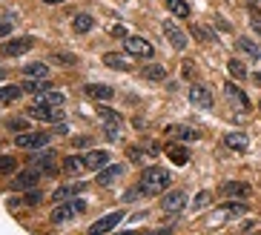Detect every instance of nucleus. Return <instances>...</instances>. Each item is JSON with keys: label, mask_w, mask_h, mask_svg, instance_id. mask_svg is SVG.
Returning <instances> with one entry per match:
<instances>
[{"label": "nucleus", "mask_w": 261, "mask_h": 235, "mask_svg": "<svg viewBox=\"0 0 261 235\" xmlns=\"http://www.w3.org/2000/svg\"><path fill=\"white\" fill-rule=\"evenodd\" d=\"M170 181H172V175H170V169H164V166H146L144 172H141V192L144 195H161L167 186H170Z\"/></svg>", "instance_id": "obj_1"}, {"label": "nucleus", "mask_w": 261, "mask_h": 235, "mask_svg": "<svg viewBox=\"0 0 261 235\" xmlns=\"http://www.w3.org/2000/svg\"><path fill=\"white\" fill-rule=\"evenodd\" d=\"M244 212H247V204H238V201L224 204V207H218L216 212L207 215V226H221V224H227V221H233V218L244 215Z\"/></svg>", "instance_id": "obj_2"}, {"label": "nucleus", "mask_w": 261, "mask_h": 235, "mask_svg": "<svg viewBox=\"0 0 261 235\" xmlns=\"http://www.w3.org/2000/svg\"><path fill=\"white\" fill-rule=\"evenodd\" d=\"M81 212H83V201H61V204L52 209L49 221H52V224H69V221H75Z\"/></svg>", "instance_id": "obj_3"}, {"label": "nucleus", "mask_w": 261, "mask_h": 235, "mask_svg": "<svg viewBox=\"0 0 261 235\" xmlns=\"http://www.w3.org/2000/svg\"><path fill=\"white\" fill-rule=\"evenodd\" d=\"M29 164L37 166L43 178H55L58 175V161H55V149H40V152H32L29 155Z\"/></svg>", "instance_id": "obj_4"}, {"label": "nucleus", "mask_w": 261, "mask_h": 235, "mask_svg": "<svg viewBox=\"0 0 261 235\" xmlns=\"http://www.w3.org/2000/svg\"><path fill=\"white\" fill-rule=\"evenodd\" d=\"M40 178H43V172H40L37 166H29V169H23V172H15V178H12V190H15V192L35 190Z\"/></svg>", "instance_id": "obj_5"}, {"label": "nucleus", "mask_w": 261, "mask_h": 235, "mask_svg": "<svg viewBox=\"0 0 261 235\" xmlns=\"http://www.w3.org/2000/svg\"><path fill=\"white\" fill-rule=\"evenodd\" d=\"M26 118H35V121H46V123H55V121H61L63 118V109L61 106H29L26 109Z\"/></svg>", "instance_id": "obj_6"}, {"label": "nucleus", "mask_w": 261, "mask_h": 235, "mask_svg": "<svg viewBox=\"0 0 261 235\" xmlns=\"http://www.w3.org/2000/svg\"><path fill=\"white\" fill-rule=\"evenodd\" d=\"M15 144H18L20 149H40L49 144V135L46 132H18V138H15Z\"/></svg>", "instance_id": "obj_7"}, {"label": "nucleus", "mask_w": 261, "mask_h": 235, "mask_svg": "<svg viewBox=\"0 0 261 235\" xmlns=\"http://www.w3.org/2000/svg\"><path fill=\"white\" fill-rule=\"evenodd\" d=\"M32 46H35L32 37H15V40H6V43L0 46V55H6V58H20V55H26Z\"/></svg>", "instance_id": "obj_8"}, {"label": "nucleus", "mask_w": 261, "mask_h": 235, "mask_svg": "<svg viewBox=\"0 0 261 235\" xmlns=\"http://www.w3.org/2000/svg\"><path fill=\"white\" fill-rule=\"evenodd\" d=\"M124 46H126V52L129 55H138V58H152V43L146 40V37H138V35H129L124 40Z\"/></svg>", "instance_id": "obj_9"}, {"label": "nucleus", "mask_w": 261, "mask_h": 235, "mask_svg": "<svg viewBox=\"0 0 261 235\" xmlns=\"http://www.w3.org/2000/svg\"><path fill=\"white\" fill-rule=\"evenodd\" d=\"M184 207H187V192H181V190L167 192L164 201H161V209L167 212V215H175V212H181Z\"/></svg>", "instance_id": "obj_10"}, {"label": "nucleus", "mask_w": 261, "mask_h": 235, "mask_svg": "<svg viewBox=\"0 0 261 235\" xmlns=\"http://www.w3.org/2000/svg\"><path fill=\"white\" fill-rule=\"evenodd\" d=\"M189 104L192 106H198V109H213V92H210L207 86H201V83H195V86H189Z\"/></svg>", "instance_id": "obj_11"}, {"label": "nucleus", "mask_w": 261, "mask_h": 235, "mask_svg": "<svg viewBox=\"0 0 261 235\" xmlns=\"http://www.w3.org/2000/svg\"><path fill=\"white\" fill-rule=\"evenodd\" d=\"M164 132L170 140H198V129H192L187 123H170Z\"/></svg>", "instance_id": "obj_12"}, {"label": "nucleus", "mask_w": 261, "mask_h": 235, "mask_svg": "<svg viewBox=\"0 0 261 235\" xmlns=\"http://www.w3.org/2000/svg\"><path fill=\"white\" fill-rule=\"evenodd\" d=\"M121 221H124V212H109V215L98 218V221L89 226V235H103V232H109V229H115V224H121Z\"/></svg>", "instance_id": "obj_13"}, {"label": "nucleus", "mask_w": 261, "mask_h": 235, "mask_svg": "<svg viewBox=\"0 0 261 235\" xmlns=\"http://www.w3.org/2000/svg\"><path fill=\"white\" fill-rule=\"evenodd\" d=\"M221 195H227V198H250L252 186L244 181H224L221 183Z\"/></svg>", "instance_id": "obj_14"}, {"label": "nucleus", "mask_w": 261, "mask_h": 235, "mask_svg": "<svg viewBox=\"0 0 261 235\" xmlns=\"http://www.w3.org/2000/svg\"><path fill=\"white\" fill-rule=\"evenodd\" d=\"M164 35H167V40L172 43V49H178V52H184V49H187V35H184V32H181L172 20H167V23H164Z\"/></svg>", "instance_id": "obj_15"}, {"label": "nucleus", "mask_w": 261, "mask_h": 235, "mask_svg": "<svg viewBox=\"0 0 261 235\" xmlns=\"http://www.w3.org/2000/svg\"><path fill=\"white\" fill-rule=\"evenodd\" d=\"M83 161H86V169L100 172L103 166H109V152H107V149H89V152L83 155Z\"/></svg>", "instance_id": "obj_16"}, {"label": "nucleus", "mask_w": 261, "mask_h": 235, "mask_svg": "<svg viewBox=\"0 0 261 235\" xmlns=\"http://www.w3.org/2000/svg\"><path fill=\"white\" fill-rule=\"evenodd\" d=\"M124 172H126L124 164H109V166H103V169L98 172V183H100V186H112V183H115Z\"/></svg>", "instance_id": "obj_17"}, {"label": "nucleus", "mask_w": 261, "mask_h": 235, "mask_svg": "<svg viewBox=\"0 0 261 235\" xmlns=\"http://www.w3.org/2000/svg\"><path fill=\"white\" fill-rule=\"evenodd\" d=\"M224 92H227V98H230V101L238 106V112H250V98L241 92V86H235V83H227Z\"/></svg>", "instance_id": "obj_18"}, {"label": "nucleus", "mask_w": 261, "mask_h": 235, "mask_svg": "<svg viewBox=\"0 0 261 235\" xmlns=\"http://www.w3.org/2000/svg\"><path fill=\"white\" fill-rule=\"evenodd\" d=\"M83 92H86V98H92V101H112V98H115V89L103 86V83H86Z\"/></svg>", "instance_id": "obj_19"}, {"label": "nucleus", "mask_w": 261, "mask_h": 235, "mask_svg": "<svg viewBox=\"0 0 261 235\" xmlns=\"http://www.w3.org/2000/svg\"><path fill=\"white\" fill-rule=\"evenodd\" d=\"M164 152H167V158H170L172 164L175 166H184L189 161V152H187V147H181V144H167V149H164Z\"/></svg>", "instance_id": "obj_20"}, {"label": "nucleus", "mask_w": 261, "mask_h": 235, "mask_svg": "<svg viewBox=\"0 0 261 235\" xmlns=\"http://www.w3.org/2000/svg\"><path fill=\"white\" fill-rule=\"evenodd\" d=\"M224 144L230 149H235V152H247V147H250V138L244 135V132H227L224 135Z\"/></svg>", "instance_id": "obj_21"}, {"label": "nucleus", "mask_w": 261, "mask_h": 235, "mask_svg": "<svg viewBox=\"0 0 261 235\" xmlns=\"http://www.w3.org/2000/svg\"><path fill=\"white\" fill-rule=\"evenodd\" d=\"M83 169H86V161H83L81 155H66V158H63V172H66V175L78 178Z\"/></svg>", "instance_id": "obj_22"}, {"label": "nucleus", "mask_w": 261, "mask_h": 235, "mask_svg": "<svg viewBox=\"0 0 261 235\" xmlns=\"http://www.w3.org/2000/svg\"><path fill=\"white\" fill-rule=\"evenodd\" d=\"M63 92H55V89H43V92H37V101L35 104L40 106H63Z\"/></svg>", "instance_id": "obj_23"}, {"label": "nucleus", "mask_w": 261, "mask_h": 235, "mask_svg": "<svg viewBox=\"0 0 261 235\" xmlns=\"http://www.w3.org/2000/svg\"><path fill=\"white\" fill-rule=\"evenodd\" d=\"M103 63H107L109 69H118V72L129 69V58H126V55H118V52H107L103 55Z\"/></svg>", "instance_id": "obj_24"}, {"label": "nucleus", "mask_w": 261, "mask_h": 235, "mask_svg": "<svg viewBox=\"0 0 261 235\" xmlns=\"http://www.w3.org/2000/svg\"><path fill=\"white\" fill-rule=\"evenodd\" d=\"M235 46H238L247 58H252V61H258V58H261L258 43H255V40H250V37H238V40H235Z\"/></svg>", "instance_id": "obj_25"}, {"label": "nucleus", "mask_w": 261, "mask_h": 235, "mask_svg": "<svg viewBox=\"0 0 261 235\" xmlns=\"http://www.w3.org/2000/svg\"><path fill=\"white\" fill-rule=\"evenodd\" d=\"M72 29L78 32V35H86V32H92V29H95V18H89V15H75Z\"/></svg>", "instance_id": "obj_26"}, {"label": "nucleus", "mask_w": 261, "mask_h": 235, "mask_svg": "<svg viewBox=\"0 0 261 235\" xmlns=\"http://www.w3.org/2000/svg\"><path fill=\"white\" fill-rule=\"evenodd\" d=\"M141 78H146V80H164V78H167V69H164L161 63H146L144 69H141Z\"/></svg>", "instance_id": "obj_27"}, {"label": "nucleus", "mask_w": 261, "mask_h": 235, "mask_svg": "<svg viewBox=\"0 0 261 235\" xmlns=\"http://www.w3.org/2000/svg\"><path fill=\"white\" fill-rule=\"evenodd\" d=\"M167 9H170V15H175V18H189V15H192L187 0H167Z\"/></svg>", "instance_id": "obj_28"}, {"label": "nucleus", "mask_w": 261, "mask_h": 235, "mask_svg": "<svg viewBox=\"0 0 261 235\" xmlns=\"http://www.w3.org/2000/svg\"><path fill=\"white\" fill-rule=\"evenodd\" d=\"M23 75H26V78H46V75H49V66H46V63H26V66H23Z\"/></svg>", "instance_id": "obj_29"}, {"label": "nucleus", "mask_w": 261, "mask_h": 235, "mask_svg": "<svg viewBox=\"0 0 261 235\" xmlns=\"http://www.w3.org/2000/svg\"><path fill=\"white\" fill-rule=\"evenodd\" d=\"M78 192H83V183H69V186H61V190H55V201H66V198H72V195H78Z\"/></svg>", "instance_id": "obj_30"}, {"label": "nucleus", "mask_w": 261, "mask_h": 235, "mask_svg": "<svg viewBox=\"0 0 261 235\" xmlns=\"http://www.w3.org/2000/svg\"><path fill=\"white\" fill-rule=\"evenodd\" d=\"M227 69H230V75H233L235 80H244V78H247V66H244L238 58H230V61H227Z\"/></svg>", "instance_id": "obj_31"}, {"label": "nucleus", "mask_w": 261, "mask_h": 235, "mask_svg": "<svg viewBox=\"0 0 261 235\" xmlns=\"http://www.w3.org/2000/svg\"><path fill=\"white\" fill-rule=\"evenodd\" d=\"M49 61L58 63V66H75V63H78V58H75V55H69V52H52V55H49Z\"/></svg>", "instance_id": "obj_32"}, {"label": "nucleus", "mask_w": 261, "mask_h": 235, "mask_svg": "<svg viewBox=\"0 0 261 235\" xmlns=\"http://www.w3.org/2000/svg\"><path fill=\"white\" fill-rule=\"evenodd\" d=\"M18 172V161L12 155H0V175H15Z\"/></svg>", "instance_id": "obj_33"}, {"label": "nucleus", "mask_w": 261, "mask_h": 235, "mask_svg": "<svg viewBox=\"0 0 261 235\" xmlns=\"http://www.w3.org/2000/svg\"><path fill=\"white\" fill-rule=\"evenodd\" d=\"M124 123H103V135H107V140H121L124 135Z\"/></svg>", "instance_id": "obj_34"}, {"label": "nucleus", "mask_w": 261, "mask_h": 235, "mask_svg": "<svg viewBox=\"0 0 261 235\" xmlns=\"http://www.w3.org/2000/svg\"><path fill=\"white\" fill-rule=\"evenodd\" d=\"M40 201H43V192L35 186V190H26V195L20 198V204H26V207H37Z\"/></svg>", "instance_id": "obj_35"}, {"label": "nucleus", "mask_w": 261, "mask_h": 235, "mask_svg": "<svg viewBox=\"0 0 261 235\" xmlns=\"http://www.w3.org/2000/svg\"><path fill=\"white\" fill-rule=\"evenodd\" d=\"M20 92H23V86H3L0 89V104H12Z\"/></svg>", "instance_id": "obj_36"}, {"label": "nucleus", "mask_w": 261, "mask_h": 235, "mask_svg": "<svg viewBox=\"0 0 261 235\" xmlns=\"http://www.w3.org/2000/svg\"><path fill=\"white\" fill-rule=\"evenodd\" d=\"M192 37H198V40H204V43L216 40V35H213L207 26H201V23H192Z\"/></svg>", "instance_id": "obj_37"}, {"label": "nucleus", "mask_w": 261, "mask_h": 235, "mask_svg": "<svg viewBox=\"0 0 261 235\" xmlns=\"http://www.w3.org/2000/svg\"><path fill=\"white\" fill-rule=\"evenodd\" d=\"M98 115H100V121H103V123H124V121H121V115L112 112L109 106H98Z\"/></svg>", "instance_id": "obj_38"}, {"label": "nucleus", "mask_w": 261, "mask_h": 235, "mask_svg": "<svg viewBox=\"0 0 261 235\" xmlns=\"http://www.w3.org/2000/svg\"><path fill=\"white\" fill-rule=\"evenodd\" d=\"M6 126H9L12 132H26L29 121H26V118H12V121H6Z\"/></svg>", "instance_id": "obj_39"}, {"label": "nucleus", "mask_w": 261, "mask_h": 235, "mask_svg": "<svg viewBox=\"0 0 261 235\" xmlns=\"http://www.w3.org/2000/svg\"><path fill=\"white\" fill-rule=\"evenodd\" d=\"M250 9H252V18H250V26L252 32L261 37V18H258V12H255V0H250Z\"/></svg>", "instance_id": "obj_40"}, {"label": "nucleus", "mask_w": 261, "mask_h": 235, "mask_svg": "<svg viewBox=\"0 0 261 235\" xmlns=\"http://www.w3.org/2000/svg\"><path fill=\"white\" fill-rule=\"evenodd\" d=\"M109 35H112V37H118V40H126V37H129V32H126V26L115 23V26L109 29Z\"/></svg>", "instance_id": "obj_41"}, {"label": "nucleus", "mask_w": 261, "mask_h": 235, "mask_svg": "<svg viewBox=\"0 0 261 235\" xmlns=\"http://www.w3.org/2000/svg\"><path fill=\"white\" fill-rule=\"evenodd\" d=\"M129 161H132V164H141V161H144V147H132V149H129Z\"/></svg>", "instance_id": "obj_42"}, {"label": "nucleus", "mask_w": 261, "mask_h": 235, "mask_svg": "<svg viewBox=\"0 0 261 235\" xmlns=\"http://www.w3.org/2000/svg\"><path fill=\"white\" fill-rule=\"evenodd\" d=\"M210 204V192H198L195 195V207H207Z\"/></svg>", "instance_id": "obj_43"}, {"label": "nucleus", "mask_w": 261, "mask_h": 235, "mask_svg": "<svg viewBox=\"0 0 261 235\" xmlns=\"http://www.w3.org/2000/svg\"><path fill=\"white\" fill-rule=\"evenodd\" d=\"M12 32V20H3V23H0V37H6Z\"/></svg>", "instance_id": "obj_44"}, {"label": "nucleus", "mask_w": 261, "mask_h": 235, "mask_svg": "<svg viewBox=\"0 0 261 235\" xmlns=\"http://www.w3.org/2000/svg\"><path fill=\"white\" fill-rule=\"evenodd\" d=\"M138 195H141V186H135V190H129V192L124 195V201H135Z\"/></svg>", "instance_id": "obj_45"}, {"label": "nucleus", "mask_w": 261, "mask_h": 235, "mask_svg": "<svg viewBox=\"0 0 261 235\" xmlns=\"http://www.w3.org/2000/svg\"><path fill=\"white\" fill-rule=\"evenodd\" d=\"M55 132H58V135H66V132H69V126H66V123H58V126H55Z\"/></svg>", "instance_id": "obj_46"}, {"label": "nucleus", "mask_w": 261, "mask_h": 235, "mask_svg": "<svg viewBox=\"0 0 261 235\" xmlns=\"http://www.w3.org/2000/svg\"><path fill=\"white\" fill-rule=\"evenodd\" d=\"M184 75H187V78L192 75V61H187V63H184Z\"/></svg>", "instance_id": "obj_47"}, {"label": "nucleus", "mask_w": 261, "mask_h": 235, "mask_svg": "<svg viewBox=\"0 0 261 235\" xmlns=\"http://www.w3.org/2000/svg\"><path fill=\"white\" fill-rule=\"evenodd\" d=\"M46 6H58V3H63V0H43Z\"/></svg>", "instance_id": "obj_48"}, {"label": "nucleus", "mask_w": 261, "mask_h": 235, "mask_svg": "<svg viewBox=\"0 0 261 235\" xmlns=\"http://www.w3.org/2000/svg\"><path fill=\"white\" fill-rule=\"evenodd\" d=\"M252 80H255V83L261 86V72H255V75H252Z\"/></svg>", "instance_id": "obj_49"}, {"label": "nucleus", "mask_w": 261, "mask_h": 235, "mask_svg": "<svg viewBox=\"0 0 261 235\" xmlns=\"http://www.w3.org/2000/svg\"><path fill=\"white\" fill-rule=\"evenodd\" d=\"M3 78H6V72H0V80H3Z\"/></svg>", "instance_id": "obj_50"}, {"label": "nucleus", "mask_w": 261, "mask_h": 235, "mask_svg": "<svg viewBox=\"0 0 261 235\" xmlns=\"http://www.w3.org/2000/svg\"><path fill=\"white\" fill-rule=\"evenodd\" d=\"M258 106H261V104H258Z\"/></svg>", "instance_id": "obj_51"}]
</instances>
